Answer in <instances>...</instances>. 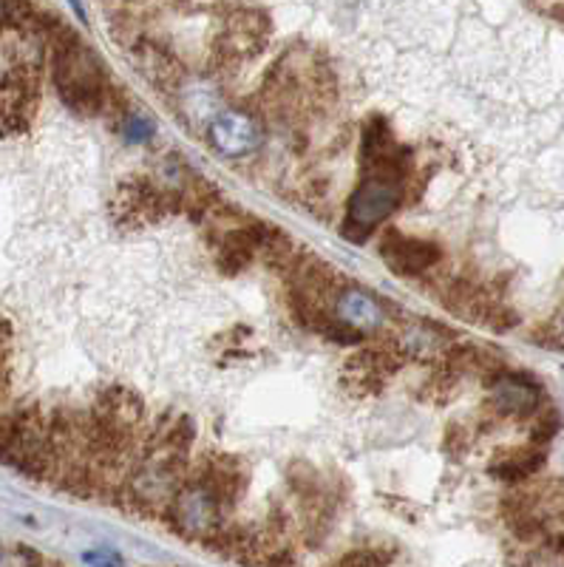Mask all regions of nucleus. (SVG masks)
I'll return each instance as SVG.
<instances>
[{"label":"nucleus","mask_w":564,"mask_h":567,"mask_svg":"<svg viewBox=\"0 0 564 567\" xmlns=\"http://www.w3.org/2000/svg\"><path fill=\"white\" fill-rule=\"evenodd\" d=\"M165 523L176 530L180 536L193 542H207L218 534V528L225 525V508L218 503L213 491L202 485L199 480L187 477L180 494L174 496V503L167 508Z\"/></svg>","instance_id":"obj_2"},{"label":"nucleus","mask_w":564,"mask_h":567,"mask_svg":"<svg viewBox=\"0 0 564 567\" xmlns=\"http://www.w3.org/2000/svg\"><path fill=\"white\" fill-rule=\"evenodd\" d=\"M40 105V71L34 63H18L0 80V134H27Z\"/></svg>","instance_id":"obj_4"},{"label":"nucleus","mask_w":564,"mask_h":567,"mask_svg":"<svg viewBox=\"0 0 564 567\" xmlns=\"http://www.w3.org/2000/svg\"><path fill=\"white\" fill-rule=\"evenodd\" d=\"M45 40L52 49V78L60 100L80 116L105 114L111 85L105 80L103 60L96 58L80 40V34L65 27L60 18H54Z\"/></svg>","instance_id":"obj_1"},{"label":"nucleus","mask_w":564,"mask_h":567,"mask_svg":"<svg viewBox=\"0 0 564 567\" xmlns=\"http://www.w3.org/2000/svg\"><path fill=\"white\" fill-rule=\"evenodd\" d=\"M471 449V434L465 425L460 423H451L449 429H445V437H443V452L449 454L451 460H462L465 454H469Z\"/></svg>","instance_id":"obj_17"},{"label":"nucleus","mask_w":564,"mask_h":567,"mask_svg":"<svg viewBox=\"0 0 564 567\" xmlns=\"http://www.w3.org/2000/svg\"><path fill=\"white\" fill-rule=\"evenodd\" d=\"M338 310H340V321L349 323L355 329V323H375L380 318L378 307H375L369 298H363L360 292H340L338 298Z\"/></svg>","instance_id":"obj_15"},{"label":"nucleus","mask_w":564,"mask_h":567,"mask_svg":"<svg viewBox=\"0 0 564 567\" xmlns=\"http://www.w3.org/2000/svg\"><path fill=\"white\" fill-rule=\"evenodd\" d=\"M545 465V454L536 445H522V449H502L496 457L491 460L488 471L496 480L505 483H525V480L536 477V471Z\"/></svg>","instance_id":"obj_11"},{"label":"nucleus","mask_w":564,"mask_h":567,"mask_svg":"<svg viewBox=\"0 0 564 567\" xmlns=\"http://www.w3.org/2000/svg\"><path fill=\"white\" fill-rule=\"evenodd\" d=\"M136 63H140L142 74L154 85H160V89H174L182 80V65L176 63L174 54L165 52L156 43L136 45Z\"/></svg>","instance_id":"obj_13"},{"label":"nucleus","mask_w":564,"mask_h":567,"mask_svg":"<svg viewBox=\"0 0 564 567\" xmlns=\"http://www.w3.org/2000/svg\"><path fill=\"white\" fill-rule=\"evenodd\" d=\"M380 258L383 265L389 267L394 276L400 278H417V276H431L443 258V250L434 241L425 239H411L406 233L389 230L383 233V241H380Z\"/></svg>","instance_id":"obj_6"},{"label":"nucleus","mask_w":564,"mask_h":567,"mask_svg":"<svg viewBox=\"0 0 564 567\" xmlns=\"http://www.w3.org/2000/svg\"><path fill=\"white\" fill-rule=\"evenodd\" d=\"M406 363V352L398 343H369L358 349L343 367V389L355 398H369L383 389L391 374H398Z\"/></svg>","instance_id":"obj_5"},{"label":"nucleus","mask_w":564,"mask_h":567,"mask_svg":"<svg viewBox=\"0 0 564 567\" xmlns=\"http://www.w3.org/2000/svg\"><path fill=\"white\" fill-rule=\"evenodd\" d=\"M558 425H562V417L553 406H542L536 414H533V425H531V445L542 449L545 443H551L556 437Z\"/></svg>","instance_id":"obj_16"},{"label":"nucleus","mask_w":564,"mask_h":567,"mask_svg":"<svg viewBox=\"0 0 564 567\" xmlns=\"http://www.w3.org/2000/svg\"><path fill=\"white\" fill-rule=\"evenodd\" d=\"M176 210V202L171 190L160 185V182L148 179V176H129L122 179L111 199V216L120 227H148L156 225Z\"/></svg>","instance_id":"obj_3"},{"label":"nucleus","mask_w":564,"mask_h":567,"mask_svg":"<svg viewBox=\"0 0 564 567\" xmlns=\"http://www.w3.org/2000/svg\"><path fill=\"white\" fill-rule=\"evenodd\" d=\"M264 567H298L296 550L289 548V545H284V548H276L273 554L267 556Z\"/></svg>","instance_id":"obj_18"},{"label":"nucleus","mask_w":564,"mask_h":567,"mask_svg":"<svg viewBox=\"0 0 564 567\" xmlns=\"http://www.w3.org/2000/svg\"><path fill=\"white\" fill-rule=\"evenodd\" d=\"M258 225L262 221L236 227L216 241V267L225 276H238L258 258Z\"/></svg>","instance_id":"obj_10"},{"label":"nucleus","mask_w":564,"mask_h":567,"mask_svg":"<svg viewBox=\"0 0 564 567\" xmlns=\"http://www.w3.org/2000/svg\"><path fill=\"white\" fill-rule=\"evenodd\" d=\"M211 142L218 154L247 156L262 145V128L242 111H222L211 123Z\"/></svg>","instance_id":"obj_9"},{"label":"nucleus","mask_w":564,"mask_h":567,"mask_svg":"<svg viewBox=\"0 0 564 567\" xmlns=\"http://www.w3.org/2000/svg\"><path fill=\"white\" fill-rule=\"evenodd\" d=\"M187 477L199 480L202 485H207L225 511L236 508L238 499H242L244 491H247V480H250L247 477V465H244V460L225 452L202 454L199 463L193 465Z\"/></svg>","instance_id":"obj_7"},{"label":"nucleus","mask_w":564,"mask_h":567,"mask_svg":"<svg viewBox=\"0 0 564 567\" xmlns=\"http://www.w3.org/2000/svg\"><path fill=\"white\" fill-rule=\"evenodd\" d=\"M457 383H460V378H457V374L440 361L434 369H431L429 378L423 381L420 398L429 400V403H449V400L457 394Z\"/></svg>","instance_id":"obj_14"},{"label":"nucleus","mask_w":564,"mask_h":567,"mask_svg":"<svg viewBox=\"0 0 564 567\" xmlns=\"http://www.w3.org/2000/svg\"><path fill=\"white\" fill-rule=\"evenodd\" d=\"M85 561H91V565H100V567H116V565H120V559H116L114 554H105V550H100V554H89V556H85Z\"/></svg>","instance_id":"obj_19"},{"label":"nucleus","mask_w":564,"mask_h":567,"mask_svg":"<svg viewBox=\"0 0 564 567\" xmlns=\"http://www.w3.org/2000/svg\"><path fill=\"white\" fill-rule=\"evenodd\" d=\"M298 256H301V250H298L296 241L289 239L287 233H281L273 225H258V258L269 270L287 276Z\"/></svg>","instance_id":"obj_12"},{"label":"nucleus","mask_w":564,"mask_h":567,"mask_svg":"<svg viewBox=\"0 0 564 567\" xmlns=\"http://www.w3.org/2000/svg\"><path fill=\"white\" fill-rule=\"evenodd\" d=\"M539 386L516 372H502L494 383H491V400H488V412L496 420H522L533 417L539 412Z\"/></svg>","instance_id":"obj_8"}]
</instances>
